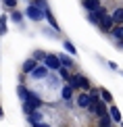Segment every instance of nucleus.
Here are the masks:
<instances>
[{
	"label": "nucleus",
	"mask_w": 123,
	"mask_h": 127,
	"mask_svg": "<svg viewBox=\"0 0 123 127\" xmlns=\"http://www.w3.org/2000/svg\"><path fill=\"white\" fill-rule=\"evenodd\" d=\"M69 86L71 88H79V90H83V92H90L92 90V83H90V79H85L83 75H71V79H69Z\"/></svg>",
	"instance_id": "1"
},
{
	"label": "nucleus",
	"mask_w": 123,
	"mask_h": 127,
	"mask_svg": "<svg viewBox=\"0 0 123 127\" xmlns=\"http://www.w3.org/2000/svg\"><path fill=\"white\" fill-rule=\"evenodd\" d=\"M23 104H25L29 110H38V108L42 106V98L38 96V94H34V92H27V96H25Z\"/></svg>",
	"instance_id": "2"
},
{
	"label": "nucleus",
	"mask_w": 123,
	"mask_h": 127,
	"mask_svg": "<svg viewBox=\"0 0 123 127\" xmlns=\"http://www.w3.org/2000/svg\"><path fill=\"white\" fill-rule=\"evenodd\" d=\"M25 15H27L29 19H34V21H42V19H44V15H46V10L34 6V4H29V6L25 8Z\"/></svg>",
	"instance_id": "3"
},
{
	"label": "nucleus",
	"mask_w": 123,
	"mask_h": 127,
	"mask_svg": "<svg viewBox=\"0 0 123 127\" xmlns=\"http://www.w3.org/2000/svg\"><path fill=\"white\" fill-rule=\"evenodd\" d=\"M106 15H109V13H106V8L100 6L98 10H94V13H88V21H90V23H94V25H98L100 21L106 17Z\"/></svg>",
	"instance_id": "4"
},
{
	"label": "nucleus",
	"mask_w": 123,
	"mask_h": 127,
	"mask_svg": "<svg viewBox=\"0 0 123 127\" xmlns=\"http://www.w3.org/2000/svg\"><path fill=\"white\" fill-rule=\"evenodd\" d=\"M44 67H48V71H58L61 69V61H58V56L54 54H46V59H44Z\"/></svg>",
	"instance_id": "5"
},
{
	"label": "nucleus",
	"mask_w": 123,
	"mask_h": 127,
	"mask_svg": "<svg viewBox=\"0 0 123 127\" xmlns=\"http://www.w3.org/2000/svg\"><path fill=\"white\" fill-rule=\"evenodd\" d=\"M92 104H94V102H92L90 92H82V94L77 96V106H79V108H90Z\"/></svg>",
	"instance_id": "6"
},
{
	"label": "nucleus",
	"mask_w": 123,
	"mask_h": 127,
	"mask_svg": "<svg viewBox=\"0 0 123 127\" xmlns=\"http://www.w3.org/2000/svg\"><path fill=\"white\" fill-rule=\"evenodd\" d=\"M29 75L34 77V79H46L48 75H50V71H48V67H44V65H38V67L34 69V71L29 73Z\"/></svg>",
	"instance_id": "7"
},
{
	"label": "nucleus",
	"mask_w": 123,
	"mask_h": 127,
	"mask_svg": "<svg viewBox=\"0 0 123 127\" xmlns=\"http://www.w3.org/2000/svg\"><path fill=\"white\" fill-rule=\"evenodd\" d=\"M98 27H100V31H113V27H115V21H113V17H111V15H106V17L100 21L98 23Z\"/></svg>",
	"instance_id": "8"
},
{
	"label": "nucleus",
	"mask_w": 123,
	"mask_h": 127,
	"mask_svg": "<svg viewBox=\"0 0 123 127\" xmlns=\"http://www.w3.org/2000/svg\"><path fill=\"white\" fill-rule=\"evenodd\" d=\"M83 8L88 10V13H94V10H98L100 6H102V2H100V0H83Z\"/></svg>",
	"instance_id": "9"
},
{
	"label": "nucleus",
	"mask_w": 123,
	"mask_h": 127,
	"mask_svg": "<svg viewBox=\"0 0 123 127\" xmlns=\"http://www.w3.org/2000/svg\"><path fill=\"white\" fill-rule=\"evenodd\" d=\"M109 115H111V119H113V123H121V110L117 108L115 104L109 106Z\"/></svg>",
	"instance_id": "10"
},
{
	"label": "nucleus",
	"mask_w": 123,
	"mask_h": 127,
	"mask_svg": "<svg viewBox=\"0 0 123 127\" xmlns=\"http://www.w3.org/2000/svg\"><path fill=\"white\" fill-rule=\"evenodd\" d=\"M44 19L48 21V25H50V27H52V29H54L56 33H58V23H56V19L52 17V13H50V8H46V15H44Z\"/></svg>",
	"instance_id": "11"
},
{
	"label": "nucleus",
	"mask_w": 123,
	"mask_h": 127,
	"mask_svg": "<svg viewBox=\"0 0 123 127\" xmlns=\"http://www.w3.org/2000/svg\"><path fill=\"white\" fill-rule=\"evenodd\" d=\"M113 21H115V25H123V6H119V8H115L113 10Z\"/></svg>",
	"instance_id": "12"
},
{
	"label": "nucleus",
	"mask_w": 123,
	"mask_h": 127,
	"mask_svg": "<svg viewBox=\"0 0 123 127\" xmlns=\"http://www.w3.org/2000/svg\"><path fill=\"white\" fill-rule=\"evenodd\" d=\"M111 35H113L117 42H123V25H115L113 31H111Z\"/></svg>",
	"instance_id": "13"
},
{
	"label": "nucleus",
	"mask_w": 123,
	"mask_h": 127,
	"mask_svg": "<svg viewBox=\"0 0 123 127\" xmlns=\"http://www.w3.org/2000/svg\"><path fill=\"white\" fill-rule=\"evenodd\" d=\"M36 67H38V61H34V59H29V61L23 63V71H25V73H31Z\"/></svg>",
	"instance_id": "14"
},
{
	"label": "nucleus",
	"mask_w": 123,
	"mask_h": 127,
	"mask_svg": "<svg viewBox=\"0 0 123 127\" xmlns=\"http://www.w3.org/2000/svg\"><path fill=\"white\" fill-rule=\"evenodd\" d=\"M61 96H63V100H71V98H73V88H71V86H63Z\"/></svg>",
	"instance_id": "15"
},
{
	"label": "nucleus",
	"mask_w": 123,
	"mask_h": 127,
	"mask_svg": "<svg viewBox=\"0 0 123 127\" xmlns=\"http://www.w3.org/2000/svg\"><path fill=\"white\" fill-rule=\"evenodd\" d=\"M58 61H61V67H65V69H71L73 67V61L69 59L67 54H61V56H58Z\"/></svg>",
	"instance_id": "16"
},
{
	"label": "nucleus",
	"mask_w": 123,
	"mask_h": 127,
	"mask_svg": "<svg viewBox=\"0 0 123 127\" xmlns=\"http://www.w3.org/2000/svg\"><path fill=\"white\" fill-rule=\"evenodd\" d=\"M27 117H29V121H31V125H38L40 121H42V115L38 113V110H31V113L27 115Z\"/></svg>",
	"instance_id": "17"
},
{
	"label": "nucleus",
	"mask_w": 123,
	"mask_h": 127,
	"mask_svg": "<svg viewBox=\"0 0 123 127\" xmlns=\"http://www.w3.org/2000/svg\"><path fill=\"white\" fill-rule=\"evenodd\" d=\"M100 100H102V102L106 104V102H113V96H111V92H109V90H100Z\"/></svg>",
	"instance_id": "18"
},
{
	"label": "nucleus",
	"mask_w": 123,
	"mask_h": 127,
	"mask_svg": "<svg viewBox=\"0 0 123 127\" xmlns=\"http://www.w3.org/2000/svg\"><path fill=\"white\" fill-rule=\"evenodd\" d=\"M98 125H100V127H111V125H113V119H111V115H104V117H100Z\"/></svg>",
	"instance_id": "19"
},
{
	"label": "nucleus",
	"mask_w": 123,
	"mask_h": 127,
	"mask_svg": "<svg viewBox=\"0 0 123 127\" xmlns=\"http://www.w3.org/2000/svg\"><path fill=\"white\" fill-rule=\"evenodd\" d=\"M65 50L69 52V54H77V48H75V46H73V42H65Z\"/></svg>",
	"instance_id": "20"
},
{
	"label": "nucleus",
	"mask_w": 123,
	"mask_h": 127,
	"mask_svg": "<svg viewBox=\"0 0 123 127\" xmlns=\"http://www.w3.org/2000/svg\"><path fill=\"white\" fill-rule=\"evenodd\" d=\"M6 17H0V35H4V33H6Z\"/></svg>",
	"instance_id": "21"
},
{
	"label": "nucleus",
	"mask_w": 123,
	"mask_h": 127,
	"mask_svg": "<svg viewBox=\"0 0 123 127\" xmlns=\"http://www.w3.org/2000/svg\"><path fill=\"white\" fill-rule=\"evenodd\" d=\"M27 92H29V90H25V86H19V88H17V94H19V98H21V100H25Z\"/></svg>",
	"instance_id": "22"
},
{
	"label": "nucleus",
	"mask_w": 123,
	"mask_h": 127,
	"mask_svg": "<svg viewBox=\"0 0 123 127\" xmlns=\"http://www.w3.org/2000/svg\"><path fill=\"white\" fill-rule=\"evenodd\" d=\"M10 19H13V21H17V23H19V21L23 19V13H21V10H13V15H10Z\"/></svg>",
	"instance_id": "23"
},
{
	"label": "nucleus",
	"mask_w": 123,
	"mask_h": 127,
	"mask_svg": "<svg viewBox=\"0 0 123 127\" xmlns=\"http://www.w3.org/2000/svg\"><path fill=\"white\" fill-rule=\"evenodd\" d=\"M42 59H46V52L44 50H36L34 52V61H42Z\"/></svg>",
	"instance_id": "24"
},
{
	"label": "nucleus",
	"mask_w": 123,
	"mask_h": 127,
	"mask_svg": "<svg viewBox=\"0 0 123 127\" xmlns=\"http://www.w3.org/2000/svg\"><path fill=\"white\" fill-rule=\"evenodd\" d=\"M58 73H61V77H63V79H71V75H69V69H65V67L58 69Z\"/></svg>",
	"instance_id": "25"
},
{
	"label": "nucleus",
	"mask_w": 123,
	"mask_h": 127,
	"mask_svg": "<svg viewBox=\"0 0 123 127\" xmlns=\"http://www.w3.org/2000/svg\"><path fill=\"white\" fill-rule=\"evenodd\" d=\"M4 6H8V8H15V6H17V0H4Z\"/></svg>",
	"instance_id": "26"
},
{
	"label": "nucleus",
	"mask_w": 123,
	"mask_h": 127,
	"mask_svg": "<svg viewBox=\"0 0 123 127\" xmlns=\"http://www.w3.org/2000/svg\"><path fill=\"white\" fill-rule=\"evenodd\" d=\"M34 127H50V125H46V123H38V125H34Z\"/></svg>",
	"instance_id": "27"
},
{
	"label": "nucleus",
	"mask_w": 123,
	"mask_h": 127,
	"mask_svg": "<svg viewBox=\"0 0 123 127\" xmlns=\"http://www.w3.org/2000/svg\"><path fill=\"white\" fill-rule=\"evenodd\" d=\"M0 117H2V108H0Z\"/></svg>",
	"instance_id": "28"
}]
</instances>
